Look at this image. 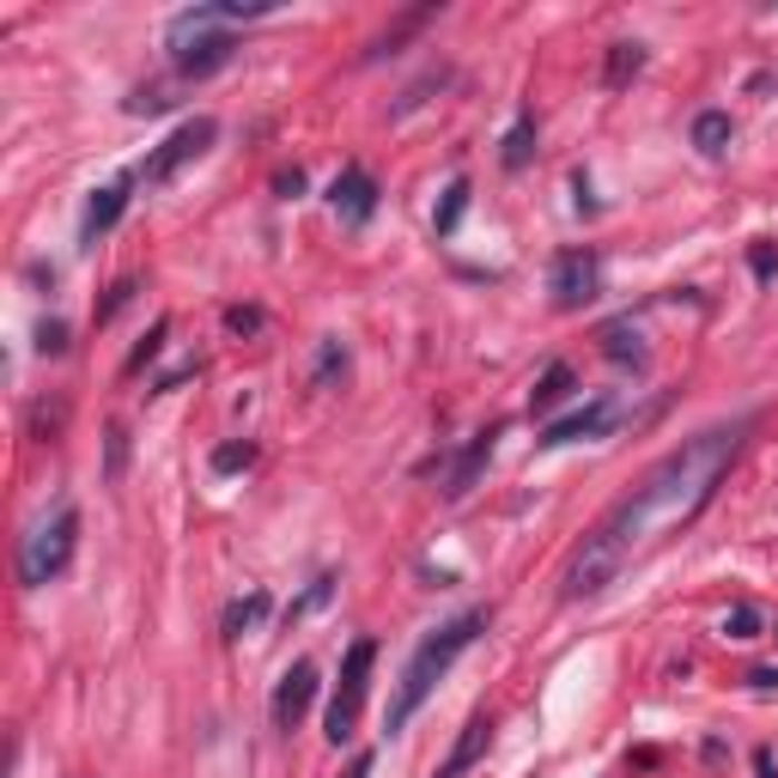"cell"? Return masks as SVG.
<instances>
[{"instance_id": "cell-1", "label": "cell", "mask_w": 778, "mask_h": 778, "mask_svg": "<svg viewBox=\"0 0 778 778\" xmlns=\"http://www.w3.org/2000/svg\"><path fill=\"white\" fill-rule=\"evenodd\" d=\"M742 432H748V420L711 426V432L676 445L669 457H657L651 469L639 475V487L620 492V499L590 523V536L578 541L572 566H566V584H560L566 602H590V596H602L608 584L627 572V566H639L657 541L681 536V529L718 499L730 462L742 457Z\"/></svg>"}, {"instance_id": "cell-2", "label": "cell", "mask_w": 778, "mask_h": 778, "mask_svg": "<svg viewBox=\"0 0 778 778\" xmlns=\"http://www.w3.org/2000/svg\"><path fill=\"white\" fill-rule=\"evenodd\" d=\"M481 627H487V615H481V608H469V615L445 620L438 632H426V639L413 645L408 669H401V687H396V699H389V736H396L401 724H408L413 711L432 699V687L450 676V664H457V657L469 651L475 639H481Z\"/></svg>"}, {"instance_id": "cell-3", "label": "cell", "mask_w": 778, "mask_h": 778, "mask_svg": "<svg viewBox=\"0 0 778 778\" xmlns=\"http://www.w3.org/2000/svg\"><path fill=\"white\" fill-rule=\"evenodd\" d=\"M73 541H80V511H73V505H61L49 523H37L31 536H24V553H19V584H24V590H43L49 578L68 572Z\"/></svg>"}, {"instance_id": "cell-4", "label": "cell", "mask_w": 778, "mask_h": 778, "mask_svg": "<svg viewBox=\"0 0 778 778\" xmlns=\"http://www.w3.org/2000/svg\"><path fill=\"white\" fill-rule=\"evenodd\" d=\"M371 664H378V639H353L341 657V687L329 699V742L341 748L353 736L359 711H366V687H371Z\"/></svg>"}, {"instance_id": "cell-5", "label": "cell", "mask_w": 778, "mask_h": 778, "mask_svg": "<svg viewBox=\"0 0 778 778\" xmlns=\"http://www.w3.org/2000/svg\"><path fill=\"white\" fill-rule=\"evenodd\" d=\"M213 134H219V122H213V116H189V122L177 128V134L164 140V147L152 152V159L140 164L134 177H140V183H147V189H164V183H171V177L183 171L189 159H201V152L213 147Z\"/></svg>"}, {"instance_id": "cell-6", "label": "cell", "mask_w": 778, "mask_h": 778, "mask_svg": "<svg viewBox=\"0 0 778 778\" xmlns=\"http://www.w3.org/2000/svg\"><path fill=\"white\" fill-rule=\"evenodd\" d=\"M231 56H238V43H231L226 31H171V68L183 73V80H207V73H219Z\"/></svg>"}, {"instance_id": "cell-7", "label": "cell", "mask_w": 778, "mask_h": 778, "mask_svg": "<svg viewBox=\"0 0 778 778\" xmlns=\"http://www.w3.org/2000/svg\"><path fill=\"white\" fill-rule=\"evenodd\" d=\"M596 280H602V262L596 250H560L553 256V305L560 310H578L596 298Z\"/></svg>"}, {"instance_id": "cell-8", "label": "cell", "mask_w": 778, "mask_h": 778, "mask_svg": "<svg viewBox=\"0 0 778 778\" xmlns=\"http://www.w3.org/2000/svg\"><path fill=\"white\" fill-rule=\"evenodd\" d=\"M608 426H615V396H590L584 408L560 413V420H548V432H541L536 445L553 450V445H572V438H602Z\"/></svg>"}, {"instance_id": "cell-9", "label": "cell", "mask_w": 778, "mask_h": 778, "mask_svg": "<svg viewBox=\"0 0 778 778\" xmlns=\"http://www.w3.org/2000/svg\"><path fill=\"white\" fill-rule=\"evenodd\" d=\"M310 699H317V664H292L275 687V730H298Z\"/></svg>"}, {"instance_id": "cell-10", "label": "cell", "mask_w": 778, "mask_h": 778, "mask_svg": "<svg viewBox=\"0 0 778 778\" xmlns=\"http://www.w3.org/2000/svg\"><path fill=\"white\" fill-rule=\"evenodd\" d=\"M329 201H335V213H341V219L366 226V219L378 213V183H371V171H366V164H347V171L335 177Z\"/></svg>"}, {"instance_id": "cell-11", "label": "cell", "mask_w": 778, "mask_h": 778, "mask_svg": "<svg viewBox=\"0 0 778 778\" xmlns=\"http://www.w3.org/2000/svg\"><path fill=\"white\" fill-rule=\"evenodd\" d=\"M128 183H134V177H116V183H103V189L92 194V201H86V219H80V243H86V250H98V238L116 226V219H122V207H128Z\"/></svg>"}, {"instance_id": "cell-12", "label": "cell", "mask_w": 778, "mask_h": 778, "mask_svg": "<svg viewBox=\"0 0 778 778\" xmlns=\"http://www.w3.org/2000/svg\"><path fill=\"white\" fill-rule=\"evenodd\" d=\"M492 438H499V426H487V432H475L469 445H462V457L450 462V475H445V499H469V487L481 481V469L492 457Z\"/></svg>"}, {"instance_id": "cell-13", "label": "cell", "mask_w": 778, "mask_h": 778, "mask_svg": "<svg viewBox=\"0 0 778 778\" xmlns=\"http://www.w3.org/2000/svg\"><path fill=\"white\" fill-rule=\"evenodd\" d=\"M487 742H492V718H487V711H475V718H469V724H462V736H457V748H450V755H445V767H438L432 778H462V772H469V767H475V760H481V755H487Z\"/></svg>"}, {"instance_id": "cell-14", "label": "cell", "mask_w": 778, "mask_h": 778, "mask_svg": "<svg viewBox=\"0 0 778 778\" xmlns=\"http://www.w3.org/2000/svg\"><path fill=\"white\" fill-rule=\"evenodd\" d=\"M572 389H578L572 366H548V371H541V383L529 389V408H536V413H553L566 396H572Z\"/></svg>"}, {"instance_id": "cell-15", "label": "cell", "mask_w": 778, "mask_h": 778, "mask_svg": "<svg viewBox=\"0 0 778 778\" xmlns=\"http://www.w3.org/2000/svg\"><path fill=\"white\" fill-rule=\"evenodd\" d=\"M529 159H536V116L523 110L511 122V134H505V147H499V164H505V171H523Z\"/></svg>"}, {"instance_id": "cell-16", "label": "cell", "mask_w": 778, "mask_h": 778, "mask_svg": "<svg viewBox=\"0 0 778 778\" xmlns=\"http://www.w3.org/2000/svg\"><path fill=\"white\" fill-rule=\"evenodd\" d=\"M602 353H608V359H620V366H639V359H645V347H639V329H632V317H615V322H602Z\"/></svg>"}, {"instance_id": "cell-17", "label": "cell", "mask_w": 778, "mask_h": 778, "mask_svg": "<svg viewBox=\"0 0 778 778\" xmlns=\"http://www.w3.org/2000/svg\"><path fill=\"white\" fill-rule=\"evenodd\" d=\"M268 608H275V596H268V590L238 596V602L226 608V639H243V632H250L256 620H268Z\"/></svg>"}, {"instance_id": "cell-18", "label": "cell", "mask_w": 778, "mask_h": 778, "mask_svg": "<svg viewBox=\"0 0 778 778\" xmlns=\"http://www.w3.org/2000/svg\"><path fill=\"white\" fill-rule=\"evenodd\" d=\"M730 134H736V122L724 110H706V116H694V147L706 152V159H718L724 147H730Z\"/></svg>"}, {"instance_id": "cell-19", "label": "cell", "mask_w": 778, "mask_h": 778, "mask_svg": "<svg viewBox=\"0 0 778 778\" xmlns=\"http://www.w3.org/2000/svg\"><path fill=\"white\" fill-rule=\"evenodd\" d=\"M462 213H469V177H450L445 201H438V219H432V231H438V238H450V231L462 226Z\"/></svg>"}, {"instance_id": "cell-20", "label": "cell", "mask_w": 778, "mask_h": 778, "mask_svg": "<svg viewBox=\"0 0 778 778\" xmlns=\"http://www.w3.org/2000/svg\"><path fill=\"white\" fill-rule=\"evenodd\" d=\"M639 68H645V43H615V49H608V86H615V92H620V86H627Z\"/></svg>"}, {"instance_id": "cell-21", "label": "cell", "mask_w": 778, "mask_h": 778, "mask_svg": "<svg viewBox=\"0 0 778 778\" xmlns=\"http://www.w3.org/2000/svg\"><path fill=\"white\" fill-rule=\"evenodd\" d=\"M250 462H256V445H250V438H231V445L213 450V475H238V469H250Z\"/></svg>"}, {"instance_id": "cell-22", "label": "cell", "mask_w": 778, "mask_h": 778, "mask_svg": "<svg viewBox=\"0 0 778 778\" xmlns=\"http://www.w3.org/2000/svg\"><path fill=\"white\" fill-rule=\"evenodd\" d=\"M724 639H760V608L755 602H736L724 615Z\"/></svg>"}, {"instance_id": "cell-23", "label": "cell", "mask_w": 778, "mask_h": 778, "mask_svg": "<svg viewBox=\"0 0 778 778\" xmlns=\"http://www.w3.org/2000/svg\"><path fill=\"white\" fill-rule=\"evenodd\" d=\"M341 371H347V347L341 341H322V353H317V371H310V383H335V378H341Z\"/></svg>"}, {"instance_id": "cell-24", "label": "cell", "mask_w": 778, "mask_h": 778, "mask_svg": "<svg viewBox=\"0 0 778 778\" xmlns=\"http://www.w3.org/2000/svg\"><path fill=\"white\" fill-rule=\"evenodd\" d=\"M37 353H49V359L68 353V322H61V317H43V322H37Z\"/></svg>"}, {"instance_id": "cell-25", "label": "cell", "mask_w": 778, "mask_h": 778, "mask_svg": "<svg viewBox=\"0 0 778 778\" xmlns=\"http://www.w3.org/2000/svg\"><path fill=\"white\" fill-rule=\"evenodd\" d=\"M329 596H335V578H317V584H310V590H305V596H298V602L287 608V620L310 615V608H322V602H329Z\"/></svg>"}, {"instance_id": "cell-26", "label": "cell", "mask_w": 778, "mask_h": 778, "mask_svg": "<svg viewBox=\"0 0 778 778\" xmlns=\"http://www.w3.org/2000/svg\"><path fill=\"white\" fill-rule=\"evenodd\" d=\"M103 438H110V462H103V475H110V481H122V469H128V432H122V426H110Z\"/></svg>"}, {"instance_id": "cell-27", "label": "cell", "mask_w": 778, "mask_h": 778, "mask_svg": "<svg viewBox=\"0 0 778 778\" xmlns=\"http://www.w3.org/2000/svg\"><path fill=\"white\" fill-rule=\"evenodd\" d=\"M164 335H171V322L159 317V322H152V335H147V341L134 347V359H128V371H140V366H147V359H152V353H159V347H164Z\"/></svg>"}, {"instance_id": "cell-28", "label": "cell", "mask_w": 778, "mask_h": 778, "mask_svg": "<svg viewBox=\"0 0 778 778\" xmlns=\"http://www.w3.org/2000/svg\"><path fill=\"white\" fill-rule=\"evenodd\" d=\"M128 298H134V280H116V287H110V298H103V310H98V322H110L116 310L128 305Z\"/></svg>"}, {"instance_id": "cell-29", "label": "cell", "mask_w": 778, "mask_h": 778, "mask_svg": "<svg viewBox=\"0 0 778 778\" xmlns=\"http://www.w3.org/2000/svg\"><path fill=\"white\" fill-rule=\"evenodd\" d=\"M748 268H755L760 280H772V268H778V250H772V243H755V250H748Z\"/></svg>"}, {"instance_id": "cell-30", "label": "cell", "mask_w": 778, "mask_h": 778, "mask_svg": "<svg viewBox=\"0 0 778 778\" xmlns=\"http://www.w3.org/2000/svg\"><path fill=\"white\" fill-rule=\"evenodd\" d=\"M164 103H171V98H159V92H134V98H128V116H159Z\"/></svg>"}, {"instance_id": "cell-31", "label": "cell", "mask_w": 778, "mask_h": 778, "mask_svg": "<svg viewBox=\"0 0 778 778\" xmlns=\"http://www.w3.org/2000/svg\"><path fill=\"white\" fill-rule=\"evenodd\" d=\"M275 189H280V194H287V201H292V194H298V189H305V171H280V177H275Z\"/></svg>"}, {"instance_id": "cell-32", "label": "cell", "mask_w": 778, "mask_h": 778, "mask_svg": "<svg viewBox=\"0 0 778 778\" xmlns=\"http://www.w3.org/2000/svg\"><path fill=\"white\" fill-rule=\"evenodd\" d=\"M226 322H231V329H238V335H250V329H256V322H262V317H256V310H226Z\"/></svg>"}, {"instance_id": "cell-33", "label": "cell", "mask_w": 778, "mask_h": 778, "mask_svg": "<svg viewBox=\"0 0 778 778\" xmlns=\"http://www.w3.org/2000/svg\"><path fill=\"white\" fill-rule=\"evenodd\" d=\"M755 772H760V778H778V760H772V748H760V755H755Z\"/></svg>"}, {"instance_id": "cell-34", "label": "cell", "mask_w": 778, "mask_h": 778, "mask_svg": "<svg viewBox=\"0 0 778 778\" xmlns=\"http://www.w3.org/2000/svg\"><path fill=\"white\" fill-rule=\"evenodd\" d=\"M347 778H371V755H359V760H353V772H347Z\"/></svg>"}]
</instances>
